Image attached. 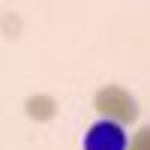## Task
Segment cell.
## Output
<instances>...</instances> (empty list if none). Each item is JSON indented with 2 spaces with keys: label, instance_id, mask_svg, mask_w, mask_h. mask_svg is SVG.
I'll list each match as a JSON object with an SVG mask.
<instances>
[{
  "label": "cell",
  "instance_id": "obj_1",
  "mask_svg": "<svg viewBox=\"0 0 150 150\" xmlns=\"http://www.w3.org/2000/svg\"><path fill=\"white\" fill-rule=\"evenodd\" d=\"M126 129L114 120H99L84 135V150H126Z\"/></svg>",
  "mask_w": 150,
  "mask_h": 150
}]
</instances>
